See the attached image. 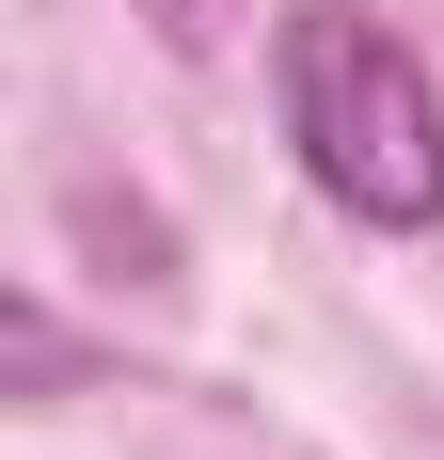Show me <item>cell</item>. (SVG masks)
Segmentation results:
<instances>
[{"label": "cell", "instance_id": "6da1fadb", "mask_svg": "<svg viewBox=\"0 0 444 460\" xmlns=\"http://www.w3.org/2000/svg\"><path fill=\"white\" fill-rule=\"evenodd\" d=\"M270 95H286V143H302V175L350 207V223L413 238L444 223V95L365 0H286V32H270Z\"/></svg>", "mask_w": 444, "mask_h": 460}]
</instances>
